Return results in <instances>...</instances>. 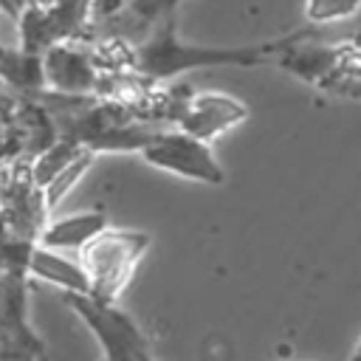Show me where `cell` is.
<instances>
[{
  "label": "cell",
  "instance_id": "cell-1",
  "mask_svg": "<svg viewBox=\"0 0 361 361\" xmlns=\"http://www.w3.org/2000/svg\"><path fill=\"white\" fill-rule=\"evenodd\" d=\"M290 42V37L276 42H257V45H189L180 42L175 34V17L161 20L149 28L141 39L130 48V71L152 79L169 82L183 71L195 68H254L274 62L279 51Z\"/></svg>",
  "mask_w": 361,
  "mask_h": 361
},
{
  "label": "cell",
  "instance_id": "cell-2",
  "mask_svg": "<svg viewBox=\"0 0 361 361\" xmlns=\"http://www.w3.org/2000/svg\"><path fill=\"white\" fill-rule=\"evenodd\" d=\"M152 237L138 228H113L104 226L79 248V262L87 274L90 293L99 299L116 302L127 282L133 279L135 265L147 254Z\"/></svg>",
  "mask_w": 361,
  "mask_h": 361
},
{
  "label": "cell",
  "instance_id": "cell-3",
  "mask_svg": "<svg viewBox=\"0 0 361 361\" xmlns=\"http://www.w3.org/2000/svg\"><path fill=\"white\" fill-rule=\"evenodd\" d=\"M62 302L96 336L104 358L110 361H149L152 358L144 330L116 302L99 299L93 293H76V290H62Z\"/></svg>",
  "mask_w": 361,
  "mask_h": 361
},
{
  "label": "cell",
  "instance_id": "cell-4",
  "mask_svg": "<svg viewBox=\"0 0 361 361\" xmlns=\"http://www.w3.org/2000/svg\"><path fill=\"white\" fill-rule=\"evenodd\" d=\"M90 23L93 0H31L17 11V48L42 56V51H48L56 42L82 39Z\"/></svg>",
  "mask_w": 361,
  "mask_h": 361
},
{
  "label": "cell",
  "instance_id": "cell-5",
  "mask_svg": "<svg viewBox=\"0 0 361 361\" xmlns=\"http://www.w3.org/2000/svg\"><path fill=\"white\" fill-rule=\"evenodd\" d=\"M138 155L149 166H155V169H164V172L197 180V183H212V186L226 183V172L217 164L209 141L195 138V135H189V133H183L178 127L175 130L161 127L138 149Z\"/></svg>",
  "mask_w": 361,
  "mask_h": 361
},
{
  "label": "cell",
  "instance_id": "cell-6",
  "mask_svg": "<svg viewBox=\"0 0 361 361\" xmlns=\"http://www.w3.org/2000/svg\"><path fill=\"white\" fill-rule=\"evenodd\" d=\"M28 282L23 268H0V361L45 355V341L28 319Z\"/></svg>",
  "mask_w": 361,
  "mask_h": 361
},
{
  "label": "cell",
  "instance_id": "cell-7",
  "mask_svg": "<svg viewBox=\"0 0 361 361\" xmlns=\"http://www.w3.org/2000/svg\"><path fill=\"white\" fill-rule=\"evenodd\" d=\"M0 212L11 237L34 243L51 217L42 200V189L31 178V164L25 155H14L0 166Z\"/></svg>",
  "mask_w": 361,
  "mask_h": 361
},
{
  "label": "cell",
  "instance_id": "cell-8",
  "mask_svg": "<svg viewBox=\"0 0 361 361\" xmlns=\"http://www.w3.org/2000/svg\"><path fill=\"white\" fill-rule=\"evenodd\" d=\"M42 79L45 93L96 96L102 65L96 62L93 48L85 45V39H68L42 51Z\"/></svg>",
  "mask_w": 361,
  "mask_h": 361
},
{
  "label": "cell",
  "instance_id": "cell-9",
  "mask_svg": "<svg viewBox=\"0 0 361 361\" xmlns=\"http://www.w3.org/2000/svg\"><path fill=\"white\" fill-rule=\"evenodd\" d=\"M248 104L228 93H186L178 104L172 124L195 138L212 141L220 133L243 124L248 118Z\"/></svg>",
  "mask_w": 361,
  "mask_h": 361
},
{
  "label": "cell",
  "instance_id": "cell-10",
  "mask_svg": "<svg viewBox=\"0 0 361 361\" xmlns=\"http://www.w3.org/2000/svg\"><path fill=\"white\" fill-rule=\"evenodd\" d=\"M299 34L290 37V42L279 51V56L274 59L276 65H282L288 73H296L299 79L327 87L333 90L336 85H347L344 79V54L350 42L341 45H299Z\"/></svg>",
  "mask_w": 361,
  "mask_h": 361
},
{
  "label": "cell",
  "instance_id": "cell-11",
  "mask_svg": "<svg viewBox=\"0 0 361 361\" xmlns=\"http://www.w3.org/2000/svg\"><path fill=\"white\" fill-rule=\"evenodd\" d=\"M104 226H110L104 209H87V212H76V214H65V217H48L37 243L56 248V251H79Z\"/></svg>",
  "mask_w": 361,
  "mask_h": 361
},
{
  "label": "cell",
  "instance_id": "cell-12",
  "mask_svg": "<svg viewBox=\"0 0 361 361\" xmlns=\"http://www.w3.org/2000/svg\"><path fill=\"white\" fill-rule=\"evenodd\" d=\"M25 271H28L31 279L51 282V285H56L59 290L90 293V282H87V274H85L82 262L65 257V254L56 251V248H48V245L34 243L31 251H28Z\"/></svg>",
  "mask_w": 361,
  "mask_h": 361
},
{
  "label": "cell",
  "instance_id": "cell-13",
  "mask_svg": "<svg viewBox=\"0 0 361 361\" xmlns=\"http://www.w3.org/2000/svg\"><path fill=\"white\" fill-rule=\"evenodd\" d=\"M0 85L17 90L20 96H42V56L28 54L23 48H3L0 45Z\"/></svg>",
  "mask_w": 361,
  "mask_h": 361
},
{
  "label": "cell",
  "instance_id": "cell-14",
  "mask_svg": "<svg viewBox=\"0 0 361 361\" xmlns=\"http://www.w3.org/2000/svg\"><path fill=\"white\" fill-rule=\"evenodd\" d=\"M180 0H127L121 11L110 20L118 23V34L130 42L141 39L149 28H155L161 20L172 17Z\"/></svg>",
  "mask_w": 361,
  "mask_h": 361
},
{
  "label": "cell",
  "instance_id": "cell-15",
  "mask_svg": "<svg viewBox=\"0 0 361 361\" xmlns=\"http://www.w3.org/2000/svg\"><path fill=\"white\" fill-rule=\"evenodd\" d=\"M93 161H96V152L85 147L73 161H68V164L42 186V200H45V209H48V212H54V209L76 189V183L87 175V169L93 166Z\"/></svg>",
  "mask_w": 361,
  "mask_h": 361
},
{
  "label": "cell",
  "instance_id": "cell-16",
  "mask_svg": "<svg viewBox=\"0 0 361 361\" xmlns=\"http://www.w3.org/2000/svg\"><path fill=\"white\" fill-rule=\"evenodd\" d=\"M361 11V0H305V20L310 25L347 20Z\"/></svg>",
  "mask_w": 361,
  "mask_h": 361
},
{
  "label": "cell",
  "instance_id": "cell-17",
  "mask_svg": "<svg viewBox=\"0 0 361 361\" xmlns=\"http://www.w3.org/2000/svg\"><path fill=\"white\" fill-rule=\"evenodd\" d=\"M124 3H127V0H93V20L110 23V20L121 11Z\"/></svg>",
  "mask_w": 361,
  "mask_h": 361
},
{
  "label": "cell",
  "instance_id": "cell-18",
  "mask_svg": "<svg viewBox=\"0 0 361 361\" xmlns=\"http://www.w3.org/2000/svg\"><path fill=\"white\" fill-rule=\"evenodd\" d=\"M350 355H353V358H361V338H358V344L353 347V353H350Z\"/></svg>",
  "mask_w": 361,
  "mask_h": 361
},
{
  "label": "cell",
  "instance_id": "cell-19",
  "mask_svg": "<svg viewBox=\"0 0 361 361\" xmlns=\"http://www.w3.org/2000/svg\"><path fill=\"white\" fill-rule=\"evenodd\" d=\"M14 3H17V8H23V6H25V3H31V0H14Z\"/></svg>",
  "mask_w": 361,
  "mask_h": 361
},
{
  "label": "cell",
  "instance_id": "cell-20",
  "mask_svg": "<svg viewBox=\"0 0 361 361\" xmlns=\"http://www.w3.org/2000/svg\"><path fill=\"white\" fill-rule=\"evenodd\" d=\"M34 3H54V0H34Z\"/></svg>",
  "mask_w": 361,
  "mask_h": 361
}]
</instances>
